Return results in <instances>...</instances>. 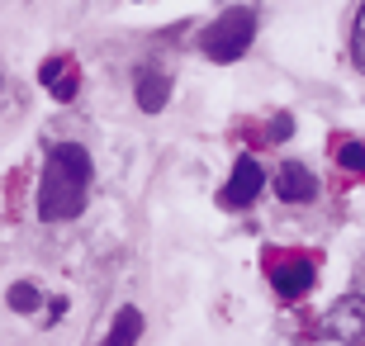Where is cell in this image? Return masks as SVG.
Here are the masks:
<instances>
[{
    "label": "cell",
    "instance_id": "cell-1",
    "mask_svg": "<svg viewBox=\"0 0 365 346\" xmlns=\"http://www.w3.org/2000/svg\"><path fill=\"white\" fill-rule=\"evenodd\" d=\"M86 190H91V157L81 143H53L48 161L38 175V218L43 223H62L86 209Z\"/></svg>",
    "mask_w": 365,
    "mask_h": 346
},
{
    "label": "cell",
    "instance_id": "cell-2",
    "mask_svg": "<svg viewBox=\"0 0 365 346\" xmlns=\"http://www.w3.org/2000/svg\"><path fill=\"white\" fill-rule=\"evenodd\" d=\"M252 39H257V10L228 5V10L200 34V48H204L209 62H237V57H247Z\"/></svg>",
    "mask_w": 365,
    "mask_h": 346
},
{
    "label": "cell",
    "instance_id": "cell-3",
    "mask_svg": "<svg viewBox=\"0 0 365 346\" xmlns=\"http://www.w3.org/2000/svg\"><path fill=\"white\" fill-rule=\"evenodd\" d=\"M261 185H266V171H261L257 157H237V166H232L228 185L218 190V204L223 209H247V204L261 195Z\"/></svg>",
    "mask_w": 365,
    "mask_h": 346
},
{
    "label": "cell",
    "instance_id": "cell-4",
    "mask_svg": "<svg viewBox=\"0 0 365 346\" xmlns=\"http://www.w3.org/2000/svg\"><path fill=\"white\" fill-rule=\"evenodd\" d=\"M323 327H327V337H337V342H346V346L365 342V299L361 294H341L337 304L327 308Z\"/></svg>",
    "mask_w": 365,
    "mask_h": 346
},
{
    "label": "cell",
    "instance_id": "cell-5",
    "mask_svg": "<svg viewBox=\"0 0 365 346\" xmlns=\"http://www.w3.org/2000/svg\"><path fill=\"white\" fill-rule=\"evenodd\" d=\"M38 86L53 95L57 105H71L76 91H81V67H76L71 57H48V62L38 67Z\"/></svg>",
    "mask_w": 365,
    "mask_h": 346
},
{
    "label": "cell",
    "instance_id": "cell-6",
    "mask_svg": "<svg viewBox=\"0 0 365 346\" xmlns=\"http://www.w3.org/2000/svg\"><path fill=\"white\" fill-rule=\"evenodd\" d=\"M271 285L280 299H299L313 290V261L309 256H284L280 266H271Z\"/></svg>",
    "mask_w": 365,
    "mask_h": 346
},
{
    "label": "cell",
    "instance_id": "cell-7",
    "mask_svg": "<svg viewBox=\"0 0 365 346\" xmlns=\"http://www.w3.org/2000/svg\"><path fill=\"white\" fill-rule=\"evenodd\" d=\"M133 100L143 114H162L166 100H171V76L162 67H138V81H133Z\"/></svg>",
    "mask_w": 365,
    "mask_h": 346
},
{
    "label": "cell",
    "instance_id": "cell-8",
    "mask_svg": "<svg viewBox=\"0 0 365 346\" xmlns=\"http://www.w3.org/2000/svg\"><path fill=\"white\" fill-rule=\"evenodd\" d=\"M275 195L284 204H309L318 195V175L309 166H299V161H284L280 171H275Z\"/></svg>",
    "mask_w": 365,
    "mask_h": 346
},
{
    "label": "cell",
    "instance_id": "cell-9",
    "mask_svg": "<svg viewBox=\"0 0 365 346\" xmlns=\"http://www.w3.org/2000/svg\"><path fill=\"white\" fill-rule=\"evenodd\" d=\"M138 337H143V313H138L133 304H123L119 318H114V327H109V337L100 346H133Z\"/></svg>",
    "mask_w": 365,
    "mask_h": 346
},
{
    "label": "cell",
    "instance_id": "cell-10",
    "mask_svg": "<svg viewBox=\"0 0 365 346\" xmlns=\"http://www.w3.org/2000/svg\"><path fill=\"white\" fill-rule=\"evenodd\" d=\"M5 304L14 308V313H34V308L43 304L38 285H29V280H19V285H10V294H5Z\"/></svg>",
    "mask_w": 365,
    "mask_h": 346
},
{
    "label": "cell",
    "instance_id": "cell-11",
    "mask_svg": "<svg viewBox=\"0 0 365 346\" xmlns=\"http://www.w3.org/2000/svg\"><path fill=\"white\" fill-rule=\"evenodd\" d=\"M332 157H337L346 171H365V143H351V138H341V143H332Z\"/></svg>",
    "mask_w": 365,
    "mask_h": 346
},
{
    "label": "cell",
    "instance_id": "cell-12",
    "mask_svg": "<svg viewBox=\"0 0 365 346\" xmlns=\"http://www.w3.org/2000/svg\"><path fill=\"white\" fill-rule=\"evenodd\" d=\"M351 62L365 71V5L356 10V34H351Z\"/></svg>",
    "mask_w": 365,
    "mask_h": 346
},
{
    "label": "cell",
    "instance_id": "cell-13",
    "mask_svg": "<svg viewBox=\"0 0 365 346\" xmlns=\"http://www.w3.org/2000/svg\"><path fill=\"white\" fill-rule=\"evenodd\" d=\"M289 128H294V123H289V119H284V114H280V119L271 123V138H275V143H280V138H289Z\"/></svg>",
    "mask_w": 365,
    "mask_h": 346
}]
</instances>
